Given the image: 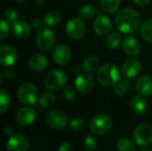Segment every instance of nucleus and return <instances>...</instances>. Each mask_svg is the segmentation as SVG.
Here are the masks:
<instances>
[{"label":"nucleus","instance_id":"1","mask_svg":"<svg viewBox=\"0 0 152 151\" xmlns=\"http://www.w3.org/2000/svg\"><path fill=\"white\" fill-rule=\"evenodd\" d=\"M118 29L123 34H133L136 32L141 24L140 14L131 8L120 10L115 18Z\"/></svg>","mask_w":152,"mask_h":151},{"label":"nucleus","instance_id":"2","mask_svg":"<svg viewBox=\"0 0 152 151\" xmlns=\"http://www.w3.org/2000/svg\"><path fill=\"white\" fill-rule=\"evenodd\" d=\"M97 79L102 85H115L120 79V71L115 64L106 63L99 69Z\"/></svg>","mask_w":152,"mask_h":151},{"label":"nucleus","instance_id":"3","mask_svg":"<svg viewBox=\"0 0 152 151\" xmlns=\"http://www.w3.org/2000/svg\"><path fill=\"white\" fill-rule=\"evenodd\" d=\"M45 86L50 91H59L63 89L67 84V76L64 72L58 69L51 70L46 74L44 80Z\"/></svg>","mask_w":152,"mask_h":151},{"label":"nucleus","instance_id":"4","mask_svg":"<svg viewBox=\"0 0 152 151\" xmlns=\"http://www.w3.org/2000/svg\"><path fill=\"white\" fill-rule=\"evenodd\" d=\"M112 125L111 119L105 114H98L93 117L90 123V131L94 135H102L107 133Z\"/></svg>","mask_w":152,"mask_h":151},{"label":"nucleus","instance_id":"5","mask_svg":"<svg viewBox=\"0 0 152 151\" xmlns=\"http://www.w3.org/2000/svg\"><path fill=\"white\" fill-rule=\"evenodd\" d=\"M18 100L25 105H32L37 100V89L31 83H23L17 91Z\"/></svg>","mask_w":152,"mask_h":151},{"label":"nucleus","instance_id":"6","mask_svg":"<svg viewBox=\"0 0 152 151\" xmlns=\"http://www.w3.org/2000/svg\"><path fill=\"white\" fill-rule=\"evenodd\" d=\"M66 33L71 39H81L86 33V24L79 18H71L66 24Z\"/></svg>","mask_w":152,"mask_h":151},{"label":"nucleus","instance_id":"7","mask_svg":"<svg viewBox=\"0 0 152 151\" xmlns=\"http://www.w3.org/2000/svg\"><path fill=\"white\" fill-rule=\"evenodd\" d=\"M56 40L55 34L48 28H42L37 35V45L41 51H48L51 49Z\"/></svg>","mask_w":152,"mask_h":151},{"label":"nucleus","instance_id":"8","mask_svg":"<svg viewBox=\"0 0 152 151\" xmlns=\"http://www.w3.org/2000/svg\"><path fill=\"white\" fill-rule=\"evenodd\" d=\"M134 140L141 147H147L152 142V127L150 125H139L134 132Z\"/></svg>","mask_w":152,"mask_h":151},{"label":"nucleus","instance_id":"9","mask_svg":"<svg viewBox=\"0 0 152 151\" xmlns=\"http://www.w3.org/2000/svg\"><path fill=\"white\" fill-rule=\"evenodd\" d=\"M45 120L47 125L54 130H61L68 124V117L63 111L60 109L50 111L46 115Z\"/></svg>","mask_w":152,"mask_h":151},{"label":"nucleus","instance_id":"10","mask_svg":"<svg viewBox=\"0 0 152 151\" xmlns=\"http://www.w3.org/2000/svg\"><path fill=\"white\" fill-rule=\"evenodd\" d=\"M28 149V139L20 133H14L10 136L7 144V151H27Z\"/></svg>","mask_w":152,"mask_h":151},{"label":"nucleus","instance_id":"11","mask_svg":"<svg viewBox=\"0 0 152 151\" xmlns=\"http://www.w3.org/2000/svg\"><path fill=\"white\" fill-rule=\"evenodd\" d=\"M52 57L55 63L59 65H65L71 58L70 49L66 44H57L52 51Z\"/></svg>","mask_w":152,"mask_h":151},{"label":"nucleus","instance_id":"12","mask_svg":"<svg viewBox=\"0 0 152 151\" xmlns=\"http://www.w3.org/2000/svg\"><path fill=\"white\" fill-rule=\"evenodd\" d=\"M75 85L77 90L81 93H90L94 85V80L93 76L88 73L83 72L80 73L75 81Z\"/></svg>","mask_w":152,"mask_h":151},{"label":"nucleus","instance_id":"13","mask_svg":"<svg viewBox=\"0 0 152 151\" xmlns=\"http://www.w3.org/2000/svg\"><path fill=\"white\" fill-rule=\"evenodd\" d=\"M36 118V111L33 108L24 107L19 109L16 114V122L20 126L30 125Z\"/></svg>","mask_w":152,"mask_h":151},{"label":"nucleus","instance_id":"14","mask_svg":"<svg viewBox=\"0 0 152 151\" xmlns=\"http://www.w3.org/2000/svg\"><path fill=\"white\" fill-rule=\"evenodd\" d=\"M112 27L110 19L103 14H99L94 22V30L98 36L107 35Z\"/></svg>","mask_w":152,"mask_h":151},{"label":"nucleus","instance_id":"15","mask_svg":"<svg viewBox=\"0 0 152 151\" xmlns=\"http://www.w3.org/2000/svg\"><path fill=\"white\" fill-rule=\"evenodd\" d=\"M141 44L137 38L134 36H126L122 42V49L124 53L130 57L137 56L141 52Z\"/></svg>","mask_w":152,"mask_h":151},{"label":"nucleus","instance_id":"16","mask_svg":"<svg viewBox=\"0 0 152 151\" xmlns=\"http://www.w3.org/2000/svg\"><path fill=\"white\" fill-rule=\"evenodd\" d=\"M17 60L16 50L10 45L0 46V63L2 66L10 67L15 63Z\"/></svg>","mask_w":152,"mask_h":151},{"label":"nucleus","instance_id":"17","mask_svg":"<svg viewBox=\"0 0 152 151\" xmlns=\"http://www.w3.org/2000/svg\"><path fill=\"white\" fill-rule=\"evenodd\" d=\"M142 69L140 61L136 59H128L122 65L121 72L126 78H132L137 76Z\"/></svg>","mask_w":152,"mask_h":151},{"label":"nucleus","instance_id":"18","mask_svg":"<svg viewBox=\"0 0 152 151\" xmlns=\"http://www.w3.org/2000/svg\"><path fill=\"white\" fill-rule=\"evenodd\" d=\"M12 32L17 38L25 39L31 34V28L25 20H17L12 26Z\"/></svg>","mask_w":152,"mask_h":151},{"label":"nucleus","instance_id":"19","mask_svg":"<svg viewBox=\"0 0 152 151\" xmlns=\"http://www.w3.org/2000/svg\"><path fill=\"white\" fill-rule=\"evenodd\" d=\"M136 91L143 95L150 96L152 94V78L149 76H142L140 77L135 83Z\"/></svg>","mask_w":152,"mask_h":151},{"label":"nucleus","instance_id":"20","mask_svg":"<svg viewBox=\"0 0 152 151\" xmlns=\"http://www.w3.org/2000/svg\"><path fill=\"white\" fill-rule=\"evenodd\" d=\"M28 67L35 71H42L46 69L48 61L45 56L40 53L32 54L28 61Z\"/></svg>","mask_w":152,"mask_h":151},{"label":"nucleus","instance_id":"21","mask_svg":"<svg viewBox=\"0 0 152 151\" xmlns=\"http://www.w3.org/2000/svg\"><path fill=\"white\" fill-rule=\"evenodd\" d=\"M130 105L132 110L137 115H144L149 109L147 101L141 95L134 96L131 100Z\"/></svg>","mask_w":152,"mask_h":151},{"label":"nucleus","instance_id":"22","mask_svg":"<svg viewBox=\"0 0 152 151\" xmlns=\"http://www.w3.org/2000/svg\"><path fill=\"white\" fill-rule=\"evenodd\" d=\"M55 101H56V98L53 93H52L50 92H45L40 95V97L38 99V105L41 108L48 109L54 105Z\"/></svg>","mask_w":152,"mask_h":151},{"label":"nucleus","instance_id":"23","mask_svg":"<svg viewBox=\"0 0 152 151\" xmlns=\"http://www.w3.org/2000/svg\"><path fill=\"white\" fill-rule=\"evenodd\" d=\"M61 14L57 11H50L44 16V23L47 27H56L61 22Z\"/></svg>","mask_w":152,"mask_h":151},{"label":"nucleus","instance_id":"24","mask_svg":"<svg viewBox=\"0 0 152 151\" xmlns=\"http://www.w3.org/2000/svg\"><path fill=\"white\" fill-rule=\"evenodd\" d=\"M120 5V0H101V7L107 13H114Z\"/></svg>","mask_w":152,"mask_h":151},{"label":"nucleus","instance_id":"25","mask_svg":"<svg viewBox=\"0 0 152 151\" xmlns=\"http://www.w3.org/2000/svg\"><path fill=\"white\" fill-rule=\"evenodd\" d=\"M99 67H100V60L96 56H93V55L88 56L83 61V68L88 72L95 71Z\"/></svg>","mask_w":152,"mask_h":151},{"label":"nucleus","instance_id":"26","mask_svg":"<svg viewBox=\"0 0 152 151\" xmlns=\"http://www.w3.org/2000/svg\"><path fill=\"white\" fill-rule=\"evenodd\" d=\"M121 42V35L118 32H112L105 38V45L110 49L117 48Z\"/></svg>","mask_w":152,"mask_h":151},{"label":"nucleus","instance_id":"27","mask_svg":"<svg viewBox=\"0 0 152 151\" xmlns=\"http://www.w3.org/2000/svg\"><path fill=\"white\" fill-rule=\"evenodd\" d=\"M141 35L144 40L152 43V18L143 22L141 27Z\"/></svg>","mask_w":152,"mask_h":151},{"label":"nucleus","instance_id":"28","mask_svg":"<svg viewBox=\"0 0 152 151\" xmlns=\"http://www.w3.org/2000/svg\"><path fill=\"white\" fill-rule=\"evenodd\" d=\"M95 13H96V9L94 5H91V4L83 5L78 11L79 17L84 20H89L93 18L95 15Z\"/></svg>","mask_w":152,"mask_h":151},{"label":"nucleus","instance_id":"29","mask_svg":"<svg viewBox=\"0 0 152 151\" xmlns=\"http://www.w3.org/2000/svg\"><path fill=\"white\" fill-rule=\"evenodd\" d=\"M11 99L7 92L4 90H0V113H4L10 107Z\"/></svg>","mask_w":152,"mask_h":151},{"label":"nucleus","instance_id":"30","mask_svg":"<svg viewBox=\"0 0 152 151\" xmlns=\"http://www.w3.org/2000/svg\"><path fill=\"white\" fill-rule=\"evenodd\" d=\"M118 151H135L134 143L128 139H121L117 145Z\"/></svg>","mask_w":152,"mask_h":151},{"label":"nucleus","instance_id":"31","mask_svg":"<svg viewBox=\"0 0 152 151\" xmlns=\"http://www.w3.org/2000/svg\"><path fill=\"white\" fill-rule=\"evenodd\" d=\"M127 88H128L127 83H126L125 80H121V78H120L119 81L114 85V93L118 96L123 97L126 95V93L127 92Z\"/></svg>","mask_w":152,"mask_h":151},{"label":"nucleus","instance_id":"32","mask_svg":"<svg viewBox=\"0 0 152 151\" xmlns=\"http://www.w3.org/2000/svg\"><path fill=\"white\" fill-rule=\"evenodd\" d=\"M84 145H85V148L87 150H94L98 145V142L96 140V138L91 134H88L85 137V140H84Z\"/></svg>","mask_w":152,"mask_h":151},{"label":"nucleus","instance_id":"33","mask_svg":"<svg viewBox=\"0 0 152 151\" xmlns=\"http://www.w3.org/2000/svg\"><path fill=\"white\" fill-rule=\"evenodd\" d=\"M85 126V122L82 118H78V117H76L74 119H72L69 125V130H72V131H81Z\"/></svg>","mask_w":152,"mask_h":151},{"label":"nucleus","instance_id":"34","mask_svg":"<svg viewBox=\"0 0 152 151\" xmlns=\"http://www.w3.org/2000/svg\"><path fill=\"white\" fill-rule=\"evenodd\" d=\"M4 19L8 22L13 24L17 21V12L12 9H6L4 12Z\"/></svg>","mask_w":152,"mask_h":151},{"label":"nucleus","instance_id":"35","mask_svg":"<svg viewBox=\"0 0 152 151\" xmlns=\"http://www.w3.org/2000/svg\"><path fill=\"white\" fill-rule=\"evenodd\" d=\"M63 96L67 100L71 101V100L76 98V96H77V90L74 87H72V86H65L63 88Z\"/></svg>","mask_w":152,"mask_h":151},{"label":"nucleus","instance_id":"36","mask_svg":"<svg viewBox=\"0 0 152 151\" xmlns=\"http://www.w3.org/2000/svg\"><path fill=\"white\" fill-rule=\"evenodd\" d=\"M9 31H10V28L8 22L4 19H2L0 23V38L1 39L5 38L9 34Z\"/></svg>","mask_w":152,"mask_h":151},{"label":"nucleus","instance_id":"37","mask_svg":"<svg viewBox=\"0 0 152 151\" xmlns=\"http://www.w3.org/2000/svg\"><path fill=\"white\" fill-rule=\"evenodd\" d=\"M4 77L7 79V80H12L13 77H15V69L10 66V67H7L5 69H4Z\"/></svg>","mask_w":152,"mask_h":151},{"label":"nucleus","instance_id":"38","mask_svg":"<svg viewBox=\"0 0 152 151\" xmlns=\"http://www.w3.org/2000/svg\"><path fill=\"white\" fill-rule=\"evenodd\" d=\"M31 24H32L33 28H35V29L39 30V29L42 28V21H41L39 19H37V18L33 19L32 21H31Z\"/></svg>","mask_w":152,"mask_h":151},{"label":"nucleus","instance_id":"39","mask_svg":"<svg viewBox=\"0 0 152 151\" xmlns=\"http://www.w3.org/2000/svg\"><path fill=\"white\" fill-rule=\"evenodd\" d=\"M58 151H73V150H72V147L69 143L63 142L60 145Z\"/></svg>","mask_w":152,"mask_h":151},{"label":"nucleus","instance_id":"40","mask_svg":"<svg viewBox=\"0 0 152 151\" xmlns=\"http://www.w3.org/2000/svg\"><path fill=\"white\" fill-rule=\"evenodd\" d=\"M134 4H136L139 6H145L150 4L151 0H133Z\"/></svg>","mask_w":152,"mask_h":151},{"label":"nucleus","instance_id":"41","mask_svg":"<svg viewBox=\"0 0 152 151\" xmlns=\"http://www.w3.org/2000/svg\"><path fill=\"white\" fill-rule=\"evenodd\" d=\"M4 133L6 136H12L14 133H13V130L11 126H5L4 128Z\"/></svg>","mask_w":152,"mask_h":151},{"label":"nucleus","instance_id":"42","mask_svg":"<svg viewBox=\"0 0 152 151\" xmlns=\"http://www.w3.org/2000/svg\"><path fill=\"white\" fill-rule=\"evenodd\" d=\"M37 4H44V0H37Z\"/></svg>","mask_w":152,"mask_h":151},{"label":"nucleus","instance_id":"43","mask_svg":"<svg viewBox=\"0 0 152 151\" xmlns=\"http://www.w3.org/2000/svg\"><path fill=\"white\" fill-rule=\"evenodd\" d=\"M142 151H152L151 149H144V150H142Z\"/></svg>","mask_w":152,"mask_h":151},{"label":"nucleus","instance_id":"44","mask_svg":"<svg viewBox=\"0 0 152 151\" xmlns=\"http://www.w3.org/2000/svg\"><path fill=\"white\" fill-rule=\"evenodd\" d=\"M17 2H24L25 0H16Z\"/></svg>","mask_w":152,"mask_h":151}]
</instances>
